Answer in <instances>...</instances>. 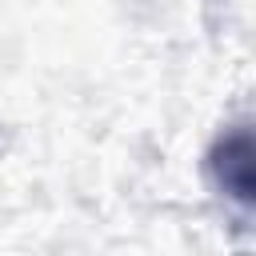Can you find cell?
<instances>
[{
    "label": "cell",
    "instance_id": "6da1fadb",
    "mask_svg": "<svg viewBox=\"0 0 256 256\" xmlns=\"http://www.w3.org/2000/svg\"><path fill=\"white\" fill-rule=\"evenodd\" d=\"M204 168L224 200L256 212V124H228L208 144Z\"/></svg>",
    "mask_w": 256,
    "mask_h": 256
}]
</instances>
